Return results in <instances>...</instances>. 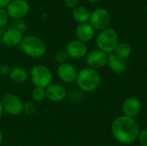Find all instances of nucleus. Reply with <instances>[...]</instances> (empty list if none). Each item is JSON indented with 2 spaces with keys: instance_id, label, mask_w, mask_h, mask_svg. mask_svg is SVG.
<instances>
[{
  "instance_id": "1",
  "label": "nucleus",
  "mask_w": 147,
  "mask_h": 146,
  "mask_svg": "<svg viewBox=\"0 0 147 146\" xmlns=\"http://www.w3.org/2000/svg\"><path fill=\"white\" fill-rule=\"evenodd\" d=\"M111 132L116 141L123 145H129L138 139L140 129L134 118L121 115L114 120Z\"/></svg>"
},
{
  "instance_id": "2",
  "label": "nucleus",
  "mask_w": 147,
  "mask_h": 146,
  "mask_svg": "<svg viewBox=\"0 0 147 146\" xmlns=\"http://www.w3.org/2000/svg\"><path fill=\"white\" fill-rule=\"evenodd\" d=\"M21 51L28 58L40 59L47 52V45L42 39L35 35H26L19 45Z\"/></svg>"
},
{
  "instance_id": "3",
  "label": "nucleus",
  "mask_w": 147,
  "mask_h": 146,
  "mask_svg": "<svg viewBox=\"0 0 147 146\" xmlns=\"http://www.w3.org/2000/svg\"><path fill=\"white\" fill-rule=\"evenodd\" d=\"M76 83L80 90L87 93L93 92L101 84V76L96 70L89 67L84 68L78 71Z\"/></svg>"
},
{
  "instance_id": "4",
  "label": "nucleus",
  "mask_w": 147,
  "mask_h": 146,
  "mask_svg": "<svg viewBox=\"0 0 147 146\" xmlns=\"http://www.w3.org/2000/svg\"><path fill=\"white\" fill-rule=\"evenodd\" d=\"M28 73L34 87L47 89L53 83V74L51 69L45 65H34L31 67Z\"/></svg>"
},
{
  "instance_id": "5",
  "label": "nucleus",
  "mask_w": 147,
  "mask_h": 146,
  "mask_svg": "<svg viewBox=\"0 0 147 146\" xmlns=\"http://www.w3.org/2000/svg\"><path fill=\"white\" fill-rule=\"evenodd\" d=\"M118 43V34L115 29L110 28L100 31L96 39V45L97 48L107 54L114 52Z\"/></svg>"
},
{
  "instance_id": "6",
  "label": "nucleus",
  "mask_w": 147,
  "mask_h": 146,
  "mask_svg": "<svg viewBox=\"0 0 147 146\" xmlns=\"http://www.w3.org/2000/svg\"><path fill=\"white\" fill-rule=\"evenodd\" d=\"M1 102L4 113L10 116H18L22 114L23 102L21 98L14 93H6L2 98Z\"/></svg>"
},
{
  "instance_id": "7",
  "label": "nucleus",
  "mask_w": 147,
  "mask_h": 146,
  "mask_svg": "<svg viewBox=\"0 0 147 146\" xmlns=\"http://www.w3.org/2000/svg\"><path fill=\"white\" fill-rule=\"evenodd\" d=\"M90 24L95 30L102 31L108 28L111 22V15L105 8H98L90 13Z\"/></svg>"
},
{
  "instance_id": "8",
  "label": "nucleus",
  "mask_w": 147,
  "mask_h": 146,
  "mask_svg": "<svg viewBox=\"0 0 147 146\" xmlns=\"http://www.w3.org/2000/svg\"><path fill=\"white\" fill-rule=\"evenodd\" d=\"M78 70L74 65L71 63H65L59 65L57 67L56 74L58 78L64 83L71 84L76 82L78 77Z\"/></svg>"
},
{
  "instance_id": "9",
  "label": "nucleus",
  "mask_w": 147,
  "mask_h": 146,
  "mask_svg": "<svg viewBox=\"0 0 147 146\" xmlns=\"http://www.w3.org/2000/svg\"><path fill=\"white\" fill-rule=\"evenodd\" d=\"M30 6L26 0H11L7 6L9 17L14 20H19L24 17L29 11Z\"/></svg>"
},
{
  "instance_id": "10",
  "label": "nucleus",
  "mask_w": 147,
  "mask_h": 146,
  "mask_svg": "<svg viewBox=\"0 0 147 146\" xmlns=\"http://www.w3.org/2000/svg\"><path fill=\"white\" fill-rule=\"evenodd\" d=\"M85 60L89 68L97 71L108 65V54L99 49L92 50L88 52Z\"/></svg>"
},
{
  "instance_id": "11",
  "label": "nucleus",
  "mask_w": 147,
  "mask_h": 146,
  "mask_svg": "<svg viewBox=\"0 0 147 146\" xmlns=\"http://www.w3.org/2000/svg\"><path fill=\"white\" fill-rule=\"evenodd\" d=\"M69 56L72 59H81L86 57L88 54V46L86 43H84L78 40H72L69 41L65 49Z\"/></svg>"
},
{
  "instance_id": "12",
  "label": "nucleus",
  "mask_w": 147,
  "mask_h": 146,
  "mask_svg": "<svg viewBox=\"0 0 147 146\" xmlns=\"http://www.w3.org/2000/svg\"><path fill=\"white\" fill-rule=\"evenodd\" d=\"M142 105L140 99L134 96H129L126 98L121 105V109L123 115L134 118L140 114L141 112Z\"/></svg>"
},
{
  "instance_id": "13",
  "label": "nucleus",
  "mask_w": 147,
  "mask_h": 146,
  "mask_svg": "<svg viewBox=\"0 0 147 146\" xmlns=\"http://www.w3.org/2000/svg\"><path fill=\"white\" fill-rule=\"evenodd\" d=\"M46 96L52 102H60L67 97V90L62 84L53 83L46 89Z\"/></svg>"
},
{
  "instance_id": "14",
  "label": "nucleus",
  "mask_w": 147,
  "mask_h": 146,
  "mask_svg": "<svg viewBox=\"0 0 147 146\" xmlns=\"http://www.w3.org/2000/svg\"><path fill=\"white\" fill-rule=\"evenodd\" d=\"M22 39H23L22 33L14 28L5 30L1 38L3 44L8 47L18 46L21 44Z\"/></svg>"
},
{
  "instance_id": "15",
  "label": "nucleus",
  "mask_w": 147,
  "mask_h": 146,
  "mask_svg": "<svg viewBox=\"0 0 147 146\" xmlns=\"http://www.w3.org/2000/svg\"><path fill=\"white\" fill-rule=\"evenodd\" d=\"M109 69L116 73V74H121L126 71L127 68V64L126 59L117 56L115 53L112 52L108 55V65Z\"/></svg>"
},
{
  "instance_id": "16",
  "label": "nucleus",
  "mask_w": 147,
  "mask_h": 146,
  "mask_svg": "<svg viewBox=\"0 0 147 146\" xmlns=\"http://www.w3.org/2000/svg\"><path fill=\"white\" fill-rule=\"evenodd\" d=\"M8 76L10 81L16 84H23L29 79V73L28 70L22 66L11 67Z\"/></svg>"
},
{
  "instance_id": "17",
  "label": "nucleus",
  "mask_w": 147,
  "mask_h": 146,
  "mask_svg": "<svg viewBox=\"0 0 147 146\" xmlns=\"http://www.w3.org/2000/svg\"><path fill=\"white\" fill-rule=\"evenodd\" d=\"M94 35H95V29L88 22L79 24L76 28L77 40L84 43L90 41L93 39Z\"/></svg>"
},
{
  "instance_id": "18",
  "label": "nucleus",
  "mask_w": 147,
  "mask_h": 146,
  "mask_svg": "<svg viewBox=\"0 0 147 146\" xmlns=\"http://www.w3.org/2000/svg\"><path fill=\"white\" fill-rule=\"evenodd\" d=\"M72 17L74 21L79 24L86 23L90 17V12L88 8L84 6H78L72 11Z\"/></svg>"
},
{
  "instance_id": "19",
  "label": "nucleus",
  "mask_w": 147,
  "mask_h": 146,
  "mask_svg": "<svg viewBox=\"0 0 147 146\" xmlns=\"http://www.w3.org/2000/svg\"><path fill=\"white\" fill-rule=\"evenodd\" d=\"M132 52H133L132 47L127 42H119L115 49V52H114V53H115L117 56H119L124 59H128L132 55Z\"/></svg>"
},
{
  "instance_id": "20",
  "label": "nucleus",
  "mask_w": 147,
  "mask_h": 146,
  "mask_svg": "<svg viewBox=\"0 0 147 146\" xmlns=\"http://www.w3.org/2000/svg\"><path fill=\"white\" fill-rule=\"evenodd\" d=\"M31 98L34 102H42L47 99L46 89L40 87H34L31 90Z\"/></svg>"
},
{
  "instance_id": "21",
  "label": "nucleus",
  "mask_w": 147,
  "mask_h": 146,
  "mask_svg": "<svg viewBox=\"0 0 147 146\" xmlns=\"http://www.w3.org/2000/svg\"><path fill=\"white\" fill-rule=\"evenodd\" d=\"M53 58H54L55 62L58 63V65H62V64L67 63L69 59H70L65 50H59V51H57L55 52Z\"/></svg>"
},
{
  "instance_id": "22",
  "label": "nucleus",
  "mask_w": 147,
  "mask_h": 146,
  "mask_svg": "<svg viewBox=\"0 0 147 146\" xmlns=\"http://www.w3.org/2000/svg\"><path fill=\"white\" fill-rule=\"evenodd\" d=\"M36 110V106L34 104V102H23V109H22V113L28 115H31L33 114H34Z\"/></svg>"
},
{
  "instance_id": "23",
  "label": "nucleus",
  "mask_w": 147,
  "mask_h": 146,
  "mask_svg": "<svg viewBox=\"0 0 147 146\" xmlns=\"http://www.w3.org/2000/svg\"><path fill=\"white\" fill-rule=\"evenodd\" d=\"M9 21V15L4 9L0 8V28H3Z\"/></svg>"
},
{
  "instance_id": "24",
  "label": "nucleus",
  "mask_w": 147,
  "mask_h": 146,
  "mask_svg": "<svg viewBox=\"0 0 147 146\" xmlns=\"http://www.w3.org/2000/svg\"><path fill=\"white\" fill-rule=\"evenodd\" d=\"M137 139L141 146H147V129L141 130L140 132Z\"/></svg>"
},
{
  "instance_id": "25",
  "label": "nucleus",
  "mask_w": 147,
  "mask_h": 146,
  "mask_svg": "<svg viewBox=\"0 0 147 146\" xmlns=\"http://www.w3.org/2000/svg\"><path fill=\"white\" fill-rule=\"evenodd\" d=\"M64 3L67 8L70 9H75L79 4V0H64Z\"/></svg>"
},
{
  "instance_id": "26",
  "label": "nucleus",
  "mask_w": 147,
  "mask_h": 146,
  "mask_svg": "<svg viewBox=\"0 0 147 146\" xmlns=\"http://www.w3.org/2000/svg\"><path fill=\"white\" fill-rule=\"evenodd\" d=\"M14 28H16V29L19 30L20 32H22V33L23 34V33L26 31L27 26H26V24H25L23 22H22V21H18V22H16V27H14Z\"/></svg>"
},
{
  "instance_id": "27",
  "label": "nucleus",
  "mask_w": 147,
  "mask_h": 146,
  "mask_svg": "<svg viewBox=\"0 0 147 146\" xmlns=\"http://www.w3.org/2000/svg\"><path fill=\"white\" fill-rule=\"evenodd\" d=\"M11 67H9L8 65H0V74L2 75H9Z\"/></svg>"
},
{
  "instance_id": "28",
  "label": "nucleus",
  "mask_w": 147,
  "mask_h": 146,
  "mask_svg": "<svg viewBox=\"0 0 147 146\" xmlns=\"http://www.w3.org/2000/svg\"><path fill=\"white\" fill-rule=\"evenodd\" d=\"M11 2V0H0V8L3 9L9 5V3Z\"/></svg>"
},
{
  "instance_id": "29",
  "label": "nucleus",
  "mask_w": 147,
  "mask_h": 146,
  "mask_svg": "<svg viewBox=\"0 0 147 146\" xmlns=\"http://www.w3.org/2000/svg\"><path fill=\"white\" fill-rule=\"evenodd\" d=\"M4 113V110H3V104H2V102H1V99H0V118L3 116Z\"/></svg>"
},
{
  "instance_id": "30",
  "label": "nucleus",
  "mask_w": 147,
  "mask_h": 146,
  "mask_svg": "<svg viewBox=\"0 0 147 146\" xmlns=\"http://www.w3.org/2000/svg\"><path fill=\"white\" fill-rule=\"evenodd\" d=\"M3 141V132H2V130L0 128V146L2 145Z\"/></svg>"
},
{
  "instance_id": "31",
  "label": "nucleus",
  "mask_w": 147,
  "mask_h": 146,
  "mask_svg": "<svg viewBox=\"0 0 147 146\" xmlns=\"http://www.w3.org/2000/svg\"><path fill=\"white\" fill-rule=\"evenodd\" d=\"M88 2H90V3H96L98 2H100L101 0H87Z\"/></svg>"
},
{
  "instance_id": "32",
  "label": "nucleus",
  "mask_w": 147,
  "mask_h": 146,
  "mask_svg": "<svg viewBox=\"0 0 147 146\" xmlns=\"http://www.w3.org/2000/svg\"><path fill=\"white\" fill-rule=\"evenodd\" d=\"M0 65H1V58H0Z\"/></svg>"
},
{
  "instance_id": "33",
  "label": "nucleus",
  "mask_w": 147,
  "mask_h": 146,
  "mask_svg": "<svg viewBox=\"0 0 147 146\" xmlns=\"http://www.w3.org/2000/svg\"><path fill=\"white\" fill-rule=\"evenodd\" d=\"M146 14H147V3H146Z\"/></svg>"
}]
</instances>
